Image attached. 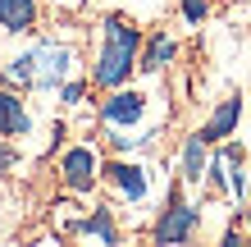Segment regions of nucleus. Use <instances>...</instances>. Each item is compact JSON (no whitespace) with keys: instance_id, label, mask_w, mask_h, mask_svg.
<instances>
[{"instance_id":"nucleus-3","label":"nucleus","mask_w":251,"mask_h":247,"mask_svg":"<svg viewBox=\"0 0 251 247\" xmlns=\"http://www.w3.org/2000/svg\"><path fill=\"white\" fill-rule=\"evenodd\" d=\"M192 234H197V211L174 197V206L160 215V224H155V243H187Z\"/></svg>"},{"instance_id":"nucleus-14","label":"nucleus","mask_w":251,"mask_h":247,"mask_svg":"<svg viewBox=\"0 0 251 247\" xmlns=\"http://www.w3.org/2000/svg\"><path fill=\"white\" fill-rule=\"evenodd\" d=\"M64 101H69V106H73V101H82V82H69L64 87Z\"/></svg>"},{"instance_id":"nucleus-8","label":"nucleus","mask_w":251,"mask_h":247,"mask_svg":"<svg viewBox=\"0 0 251 247\" xmlns=\"http://www.w3.org/2000/svg\"><path fill=\"white\" fill-rule=\"evenodd\" d=\"M32 128V119H27V110H23V101L14 96V92H0V133L5 137H19Z\"/></svg>"},{"instance_id":"nucleus-2","label":"nucleus","mask_w":251,"mask_h":247,"mask_svg":"<svg viewBox=\"0 0 251 247\" xmlns=\"http://www.w3.org/2000/svg\"><path fill=\"white\" fill-rule=\"evenodd\" d=\"M73 64V51L69 46H37L32 51V82L37 87H55Z\"/></svg>"},{"instance_id":"nucleus-10","label":"nucleus","mask_w":251,"mask_h":247,"mask_svg":"<svg viewBox=\"0 0 251 247\" xmlns=\"http://www.w3.org/2000/svg\"><path fill=\"white\" fill-rule=\"evenodd\" d=\"M201 169H205V142L192 133V137L183 142V179H187V183H201Z\"/></svg>"},{"instance_id":"nucleus-1","label":"nucleus","mask_w":251,"mask_h":247,"mask_svg":"<svg viewBox=\"0 0 251 247\" xmlns=\"http://www.w3.org/2000/svg\"><path fill=\"white\" fill-rule=\"evenodd\" d=\"M137 46H142V32L124 19H110L105 23V46H100V60H96V82L100 87H124V78L132 74L137 64Z\"/></svg>"},{"instance_id":"nucleus-12","label":"nucleus","mask_w":251,"mask_h":247,"mask_svg":"<svg viewBox=\"0 0 251 247\" xmlns=\"http://www.w3.org/2000/svg\"><path fill=\"white\" fill-rule=\"evenodd\" d=\"M169 60H174V41H169V37H155L151 46H146V60H142V69L151 74V69H165Z\"/></svg>"},{"instance_id":"nucleus-5","label":"nucleus","mask_w":251,"mask_h":247,"mask_svg":"<svg viewBox=\"0 0 251 247\" xmlns=\"http://www.w3.org/2000/svg\"><path fill=\"white\" fill-rule=\"evenodd\" d=\"M142 110H146V96H142V92H119V87H114V96L100 106L105 124H119V128H124V124H137Z\"/></svg>"},{"instance_id":"nucleus-7","label":"nucleus","mask_w":251,"mask_h":247,"mask_svg":"<svg viewBox=\"0 0 251 247\" xmlns=\"http://www.w3.org/2000/svg\"><path fill=\"white\" fill-rule=\"evenodd\" d=\"M37 23V0H0V27L5 32H27Z\"/></svg>"},{"instance_id":"nucleus-13","label":"nucleus","mask_w":251,"mask_h":247,"mask_svg":"<svg viewBox=\"0 0 251 247\" xmlns=\"http://www.w3.org/2000/svg\"><path fill=\"white\" fill-rule=\"evenodd\" d=\"M183 14H187L192 23H197V19H205V0H183Z\"/></svg>"},{"instance_id":"nucleus-6","label":"nucleus","mask_w":251,"mask_h":247,"mask_svg":"<svg viewBox=\"0 0 251 247\" xmlns=\"http://www.w3.org/2000/svg\"><path fill=\"white\" fill-rule=\"evenodd\" d=\"M238 110H242V101H238V96L219 101V110L210 114V124H205L197 137L205 142V147H210V142H219V137H228V133H233V124H238Z\"/></svg>"},{"instance_id":"nucleus-4","label":"nucleus","mask_w":251,"mask_h":247,"mask_svg":"<svg viewBox=\"0 0 251 247\" xmlns=\"http://www.w3.org/2000/svg\"><path fill=\"white\" fill-rule=\"evenodd\" d=\"M60 174H64V183L73 188V192H92V183H96V156H92V147H73V151H64Z\"/></svg>"},{"instance_id":"nucleus-9","label":"nucleus","mask_w":251,"mask_h":247,"mask_svg":"<svg viewBox=\"0 0 251 247\" xmlns=\"http://www.w3.org/2000/svg\"><path fill=\"white\" fill-rule=\"evenodd\" d=\"M105 174H110L114 183H119V192H124V197H132V201H142V197H146V174H142L137 165H124V161H114Z\"/></svg>"},{"instance_id":"nucleus-11","label":"nucleus","mask_w":251,"mask_h":247,"mask_svg":"<svg viewBox=\"0 0 251 247\" xmlns=\"http://www.w3.org/2000/svg\"><path fill=\"white\" fill-rule=\"evenodd\" d=\"M73 234H92V238H100V243H119V229H114L110 211H96L92 220H78V224H73Z\"/></svg>"},{"instance_id":"nucleus-15","label":"nucleus","mask_w":251,"mask_h":247,"mask_svg":"<svg viewBox=\"0 0 251 247\" xmlns=\"http://www.w3.org/2000/svg\"><path fill=\"white\" fill-rule=\"evenodd\" d=\"M247 215H251V211H247Z\"/></svg>"}]
</instances>
